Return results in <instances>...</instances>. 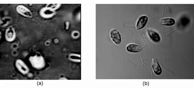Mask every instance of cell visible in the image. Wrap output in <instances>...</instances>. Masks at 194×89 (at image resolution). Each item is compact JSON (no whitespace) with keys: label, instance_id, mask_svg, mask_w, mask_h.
Here are the masks:
<instances>
[{"label":"cell","instance_id":"cell-4","mask_svg":"<svg viewBox=\"0 0 194 89\" xmlns=\"http://www.w3.org/2000/svg\"><path fill=\"white\" fill-rule=\"evenodd\" d=\"M110 37L112 41L116 44H120L121 43V37L119 32L115 29H112L110 32Z\"/></svg>","mask_w":194,"mask_h":89},{"label":"cell","instance_id":"cell-8","mask_svg":"<svg viewBox=\"0 0 194 89\" xmlns=\"http://www.w3.org/2000/svg\"><path fill=\"white\" fill-rule=\"evenodd\" d=\"M152 65L153 70L155 74L157 75H160L162 72V70L160 65L155 59H153Z\"/></svg>","mask_w":194,"mask_h":89},{"label":"cell","instance_id":"cell-9","mask_svg":"<svg viewBox=\"0 0 194 89\" xmlns=\"http://www.w3.org/2000/svg\"><path fill=\"white\" fill-rule=\"evenodd\" d=\"M127 49L128 52H138L141 51V48L138 44H130L127 46Z\"/></svg>","mask_w":194,"mask_h":89},{"label":"cell","instance_id":"cell-6","mask_svg":"<svg viewBox=\"0 0 194 89\" xmlns=\"http://www.w3.org/2000/svg\"><path fill=\"white\" fill-rule=\"evenodd\" d=\"M40 15L44 18H49L52 17L53 14V12L50 7H44L41 10Z\"/></svg>","mask_w":194,"mask_h":89},{"label":"cell","instance_id":"cell-5","mask_svg":"<svg viewBox=\"0 0 194 89\" xmlns=\"http://www.w3.org/2000/svg\"><path fill=\"white\" fill-rule=\"evenodd\" d=\"M5 37L7 41H13L16 37V33L14 29L12 27L9 28L6 31Z\"/></svg>","mask_w":194,"mask_h":89},{"label":"cell","instance_id":"cell-10","mask_svg":"<svg viewBox=\"0 0 194 89\" xmlns=\"http://www.w3.org/2000/svg\"><path fill=\"white\" fill-rule=\"evenodd\" d=\"M148 32L149 37L151 38L152 40L155 42L160 41V37L157 33L152 29H148Z\"/></svg>","mask_w":194,"mask_h":89},{"label":"cell","instance_id":"cell-7","mask_svg":"<svg viewBox=\"0 0 194 89\" xmlns=\"http://www.w3.org/2000/svg\"><path fill=\"white\" fill-rule=\"evenodd\" d=\"M148 21V17L146 16H143L139 18L137 24V29H142L145 26Z\"/></svg>","mask_w":194,"mask_h":89},{"label":"cell","instance_id":"cell-1","mask_svg":"<svg viewBox=\"0 0 194 89\" xmlns=\"http://www.w3.org/2000/svg\"><path fill=\"white\" fill-rule=\"evenodd\" d=\"M29 61L33 68L37 69H41L44 67L45 65V60L42 56L35 55L30 56Z\"/></svg>","mask_w":194,"mask_h":89},{"label":"cell","instance_id":"cell-2","mask_svg":"<svg viewBox=\"0 0 194 89\" xmlns=\"http://www.w3.org/2000/svg\"><path fill=\"white\" fill-rule=\"evenodd\" d=\"M16 66L18 71L23 75L28 73L29 69L24 62L20 59H18L16 62Z\"/></svg>","mask_w":194,"mask_h":89},{"label":"cell","instance_id":"cell-3","mask_svg":"<svg viewBox=\"0 0 194 89\" xmlns=\"http://www.w3.org/2000/svg\"><path fill=\"white\" fill-rule=\"evenodd\" d=\"M16 10L18 13L24 17L29 18L32 17V14L31 11L27 7L23 5L17 6Z\"/></svg>","mask_w":194,"mask_h":89},{"label":"cell","instance_id":"cell-11","mask_svg":"<svg viewBox=\"0 0 194 89\" xmlns=\"http://www.w3.org/2000/svg\"><path fill=\"white\" fill-rule=\"evenodd\" d=\"M159 22L163 25L172 26L175 24V21L172 18H164L160 20Z\"/></svg>","mask_w":194,"mask_h":89}]
</instances>
